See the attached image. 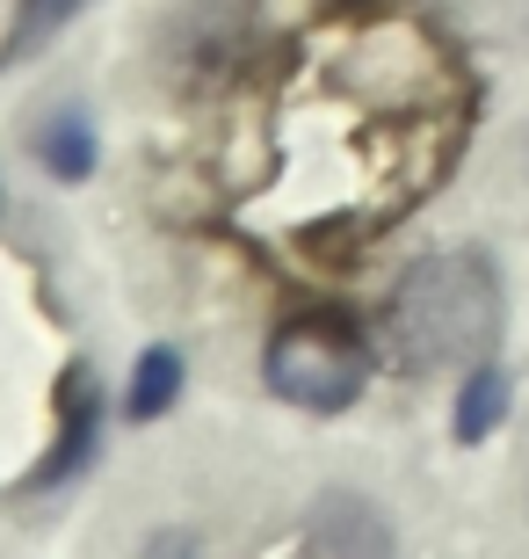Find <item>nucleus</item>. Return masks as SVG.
I'll return each mask as SVG.
<instances>
[{
  "mask_svg": "<svg viewBox=\"0 0 529 559\" xmlns=\"http://www.w3.org/2000/svg\"><path fill=\"white\" fill-rule=\"evenodd\" d=\"M501 415H508V378L501 371H471L465 385H457V443H486Z\"/></svg>",
  "mask_w": 529,
  "mask_h": 559,
  "instance_id": "4",
  "label": "nucleus"
},
{
  "mask_svg": "<svg viewBox=\"0 0 529 559\" xmlns=\"http://www.w3.org/2000/svg\"><path fill=\"white\" fill-rule=\"evenodd\" d=\"M44 167H51V175H65V182H81L87 167H95V139H87L81 109H59V117L44 124Z\"/></svg>",
  "mask_w": 529,
  "mask_h": 559,
  "instance_id": "6",
  "label": "nucleus"
},
{
  "mask_svg": "<svg viewBox=\"0 0 529 559\" xmlns=\"http://www.w3.org/2000/svg\"><path fill=\"white\" fill-rule=\"evenodd\" d=\"M262 378L276 400L305 407V415H341L370 378V342L341 312H305V320H284L268 334Z\"/></svg>",
  "mask_w": 529,
  "mask_h": 559,
  "instance_id": "2",
  "label": "nucleus"
},
{
  "mask_svg": "<svg viewBox=\"0 0 529 559\" xmlns=\"http://www.w3.org/2000/svg\"><path fill=\"white\" fill-rule=\"evenodd\" d=\"M87 443H95V385H87V371H65V429H59V457L44 465V479H65L87 457Z\"/></svg>",
  "mask_w": 529,
  "mask_h": 559,
  "instance_id": "3",
  "label": "nucleus"
},
{
  "mask_svg": "<svg viewBox=\"0 0 529 559\" xmlns=\"http://www.w3.org/2000/svg\"><path fill=\"white\" fill-rule=\"evenodd\" d=\"M501 334V284L479 254H428L385 298V349L399 371L479 364Z\"/></svg>",
  "mask_w": 529,
  "mask_h": 559,
  "instance_id": "1",
  "label": "nucleus"
},
{
  "mask_svg": "<svg viewBox=\"0 0 529 559\" xmlns=\"http://www.w3.org/2000/svg\"><path fill=\"white\" fill-rule=\"evenodd\" d=\"M73 8H81V0H22V15H15V51H29L44 29H59Z\"/></svg>",
  "mask_w": 529,
  "mask_h": 559,
  "instance_id": "7",
  "label": "nucleus"
},
{
  "mask_svg": "<svg viewBox=\"0 0 529 559\" xmlns=\"http://www.w3.org/2000/svg\"><path fill=\"white\" fill-rule=\"evenodd\" d=\"M175 393H182V356L175 349H145L139 371H131V421H153L160 407H175Z\"/></svg>",
  "mask_w": 529,
  "mask_h": 559,
  "instance_id": "5",
  "label": "nucleus"
}]
</instances>
